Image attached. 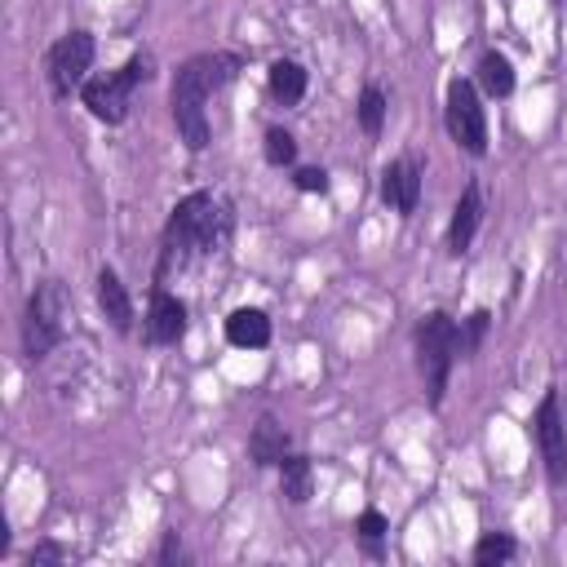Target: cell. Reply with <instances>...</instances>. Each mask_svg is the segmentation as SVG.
Wrapping results in <instances>:
<instances>
[{
  "instance_id": "8fae6325",
  "label": "cell",
  "mask_w": 567,
  "mask_h": 567,
  "mask_svg": "<svg viewBox=\"0 0 567 567\" xmlns=\"http://www.w3.org/2000/svg\"><path fill=\"white\" fill-rule=\"evenodd\" d=\"M478 221H483V186H478V182H465L461 195H456L452 221H447V252H452V257L470 252V244H474V235H478Z\"/></svg>"
},
{
  "instance_id": "ffe728a7",
  "label": "cell",
  "mask_w": 567,
  "mask_h": 567,
  "mask_svg": "<svg viewBox=\"0 0 567 567\" xmlns=\"http://www.w3.org/2000/svg\"><path fill=\"white\" fill-rule=\"evenodd\" d=\"M514 554H518V540H514L509 532H483L478 545H474V563H478V567H501V563H509Z\"/></svg>"
},
{
  "instance_id": "44dd1931",
  "label": "cell",
  "mask_w": 567,
  "mask_h": 567,
  "mask_svg": "<svg viewBox=\"0 0 567 567\" xmlns=\"http://www.w3.org/2000/svg\"><path fill=\"white\" fill-rule=\"evenodd\" d=\"M261 155H266L270 168H288V164H297V137H292L288 128L270 124L266 137H261Z\"/></svg>"
},
{
  "instance_id": "603a6c76",
  "label": "cell",
  "mask_w": 567,
  "mask_h": 567,
  "mask_svg": "<svg viewBox=\"0 0 567 567\" xmlns=\"http://www.w3.org/2000/svg\"><path fill=\"white\" fill-rule=\"evenodd\" d=\"M292 186H297L301 195H323V190L332 186V177H328V168L306 164V168H297V173H292Z\"/></svg>"
},
{
  "instance_id": "9c48e42d",
  "label": "cell",
  "mask_w": 567,
  "mask_h": 567,
  "mask_svg": "<svg viewBox=\"0 0 567 567\" xmlns=\"http://www.w3.org/2000/svg\"><path fill=\"white\" fill-rule=\"evenodd\" d=\"M190 328V310L182 297H173L164 284L151 288V306H146V319H142V341L146 346H177Z\"/></svg>"
},
{
  "instance_id": "6da1fadb",
  "label": "cell",
  "mask_w": 567,
  "mask_h": 567,
  "mask_svg": "<svg viewBox=\"0 0 567 567\" xmlns=\"http://www.w3.org/2000/svg\"><path fill=\"white\" fill-rule=\"evenodd\" d=\"M230 239V213L213 190H190L173 204L164 239H159V261H155V284H168V275L186 270L190 257H208Z\"/></svg>"
},
{
  "instance_id": "d6986e66",
  "label": "cell",
  "mask_w": 567,
  "mask_h": 567,
  "mask_svg": "<svg viewBox=\"0 0 567 567\" xmlns=\"http://www.w3.org/2000/svg\"><path fill=\"white\" fill-rule=\"evenodd\" d=\"M354 536H359V545H363V554H368V558H381V554H385V549H381V540L390 536V518H385L381 509H372V505H368V509L354 518Z\"/></svg>"
},
{
  "instance_id": "4fadbf2b",
  "label": "cell",
  "mask_w": 567,
  "mask_h": 567,
  "mask_svg": "<svg viewBox=\"0 0 567 567\" xmlns=\"http://www.w3.org/2000/svg\"><path fill=\"white\" fill-rule=\"evenodd\" d=\"M97 306H102V315L115 332H133V297H128L124 279L115 275V266L97 270Z\"/></svg>"
},
{
  "instance_id": "52a82bcc",
  "label": "cell",
  "mask_w": 567,
  "mask_h": 567,
  "mask_svg": "<svg viewBox=\"0 0 567 567\" xmlns=\"http://www.w3.org/2000/svg\"><path fill=\"white\" fill-rule=\"evenodd\" d=\"M93 53H97V40L84 31V27H71L66 35H58L44 53V80H49V93L53 97H71L75 89H84L89 80V66H93Z\"/></svg>"
},
{
  "instance_id": "30bf717a",
  "label": "cell",
  "mask_w": 567,
  "mask_h": 567,
  "mask_svg": "<svg viewBox=\"0 0 567 567\" xmlns=\"http://www.w3.org/2000/svg\"><path fill=\"white\" fill-rule=\"evenodd\" d=\"M421 186H425V168L416 155H399L381 168V199L385 208H394L399 217H412L421 204Z\"/></svg>"
},
{
  "instance_id": "3957f363",
  "label": "cell",
  "mask_w": 567,
  "mask_h": 567,
  "mask_svg": "<svg viewBox=\"0 0 567 567\" xmlns=\"http://www.w3.org/2000/svg\"><path fill=\"white\" fill-rule=\"evenodd\" d=\"M456 359H461V323L447 310H430L416 323V372H421L430 408H443L447 377H452Z\"/></svg>"
},
{
  "instance_id": "5b68a950",
  "label": "cell",
  "mask_w": 567,
  "mask_h": 567,
  "mask_svg": "<svg viewBox=\"0 0 567 567\" xmlns=\"http://www.w3.org/2000/svg\"><path fill=\"white\" fill-rule=\"evenodd\" d=\"M66 337V288L58 279H40L22 310V354L31 363L49 359Z\"/></svg>"
},
{
  "instance_id": "cb8c5ba5",
  "label": "cell",
  "mask_w": 567,
  "mask_h": 567,
  "mask_svg": "<svg viewBox=\"0 0 567 567\" xmlns=\"http://www.w3.org/2000/svg\"><path fill=\"white\" fill-rule=\"evenodd\" d=\"M62 558H66V545L40 540V545H31V554H27V567H49V563H62Z\"/></svg>"
},
{
  "instance_id": "d4e9b609",
  "label": "cell",
  "mask_w": 567,
  "mask_h": 567,
  "mask_svg": "<svg viewBox=\"0 0 567 567\" xmlns=\"http://www.w3.org/2000/svg\"><path fill=\"white\" fill-rule=\"evenodd\" d=\"M155 558H159V563H182V558H186L182 536H177V532H164V545L155 549Z\"/></svg>"
},
{
  "instance_id": "9a60e30c",
  "label": "cell",
  "mask_w": 567,
  "mask_h": 567,
  "mask_svg": "<svg viewBox=\"0 0 567 567\" xmlns=\"http://www.w3.org/2000/svg\"><path fill=\"white\" fill-rule=\"evenodd\" d=\"M306 84H310V75H306V66L297 58H275L270 71H266V89H270V97L279 106H297L306 97Z\"/></svg>"
},
{
  "instance_id": "2e32d148",
  "label": "cell",
  "mask_w": 567,
  "mask_h": 567,
  "mask_svg": "<svg viewBox=\"0 0 567 567\" xmlns=\"http://www.w3.org/2000/svg\"><path fill=\"white\" fill-rule=\"evenodd\" d=\"M279 492H284V501H292V505H306V501L315 496V465H310V456L288 452V456L279 461Z\"/></svg>"
},
{
  "instance_id": "7a4b0ae2",
  "label": "cell",
  "mask_w": 567,
  "mask_h": 567,
  "mask_svg": "<svg viewBox=\"0 0 567 567\" xmlns=\"http://www.w3.org/2000/svg\"><path fill=\"white\" fill-rule=\"evenodd\" d=\"M239 66H244L239 53H195L177 66L168 106H173V124H177V137L186 142V151L208 146V97L217 89H226L239 75Z\"/></svg>"
},
{
  "instance_id": "8992f818",
  "label": "cell",
  "mask_w": 567,
  "mask_h": 567,
  "mask_svg": "<svg viewBox=\"0 0 567 567\" xmlns=\"http://www.w3.org/2000/svg\"><path fill=\"white\" fill-rule=\"evenodd\" d=\"M443 124H447L452 142H456L465 155H474V159L487 155V111H483V97H478V84H474V80H465V75L447 80Z\"/></svg>"
},
{
  "instance_id": "ac0fdd59",
  "label": "cell",
  "mask_w": 567,
  "mask_h": 567,
  "mask_svg": "<svg viewBox=\"0 0 567 567\" xmlns=\"http://www.w3.org/2000/svg\"><path fill=\"white\" fill-rule=\"evenodd\" d=\"M385 111H390V102H385V89H381V84H363V93H359V106H354V120H359V128H363L368 137H377V133H381V124H385Z\"/></svg>"
},
{
  "instance_id": "7c38bea8",
  "label": "cell",
  "mask_w": 567,
  "mask_h": 567,
  "mask_svg": "<svg viewBox=\"0 0 567 567\" xmlns=\"http://www.w3.org/2000/svg\"><path fill=\"white\" fill-rule=\"evenodd\" d=\"M288 452H292V434H288L270 412L257 416V425H252V434H248V461L261 465V470H270V465H279Z\"/></svg>"
},
{
  "instance_id": "e0dca14e",
  "label": "cell",
  "mask_w": 567,
  "mask_h": 567,
  "mask_svg": "<svg viewBox=\"0 0 567 567\" xmlns=\"http://www.w3.org/2000/svg\"><path fill=\"white\" fill-rule=\"evenodd\" d=\"M474 80H478V89L487 97H509L514 93V62L501 49H487L478 58V66H474Z\"/></svg>"
},
{
  "instance_id": "ba28073f",
  "label": "cell",
  "mask_w": 567,
  "mask_h": 567,
  "mask_svg": "<svg viewBox=\"0 0 567 567\" xmlns=\"http://www.w3.org/2000/svg\"><path fill=\"white\" fill-rule=\"evenodd\" d=\"M532 434H536V447H540V461H545V478L554 487H563L567 483V416H563V399H558L554 385L536 403Z\"/></svg>"
},
{
  "instance_id": "7402d4cb",
  "label": "cell",
  "mask_w": 567,
  "mask_h": 567,
  "mask_svg": "<svg viewBox=\"0 0 567 567\" xmlns=\"http://www.w3.org/2000/svg\"><path fill=\"white\" fill-rule=\"evenodd\" d=\"M492 328V310H474L465 323H461V359H474L483 350V337Z\"/></svg>"
},
{
  "instance_id": "277c9868",
  "label": "cell",
  "mask_w": 567,
  "mask_h": 567,
  "mask_svg": "<svg viewBox=\"0 0 567 567\" xmlns=\"http://www.w3.org/2000/svg\"><path fill=\"white\" fill-rule=\"evenodd\" d=\"M155 75V58L151 53H133L124 66L106 71V75H89L84 89H80V102L89 106L93 120L102 124H124L128 111H133V93L137 84H146Z\"/></svg>"
},
{
  "instance_id": "5bb4252c",
  "label": "cell",
  "mask_w": 567,
  "mask_h": 567,
  "mask_svg": "<svg viewBox=\"0 0 567 567\" xmlns=\"http://www.w3.org/2000/svg\"><path fill=\"white\" fill-rule=\"evenodd\" d=\"M226 341L239 346V350H261V346H270V319H266V310H257V306L230 310V315H226Z\"/></svg>"
}]
</instances>
